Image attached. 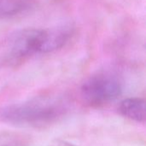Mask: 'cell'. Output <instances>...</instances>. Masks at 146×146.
<instances>
[{"instance_id": "6da1fadb", "label": "cell", "mask_w": 146, "mask_h": 146, "mask_svg": "<svg viewBox=\"0 0 146 146\" xmlns=\"http://www.w3.org/2000/svg\"><path fill=\"white\" fill-rule=\"evenodd\" d=\"M71 34L69 28H25L15 32L7 41L5 59L19 63L36 54L48 53L62 47Z\"/></svg>"}, {"instance_id": "5b68a950", "label": "cell", "mask_w": 146, "mask_h": 146, "mask_svg": "<svg viewBox=\"0 0 146 146\" xmlns=\"http://www.w3.org/2000/svg\"><path fill=\"white\" fill-rule=\"evenodd\" d=\"M33 6V0H0V20L27 13Z\"/></svg>"}, {"instance_id": "3957f363", "label": "cell", "mask_w": 146, "mask_h": 146, "mask_svg": "<svg viewBox=\"0 0 146 146\" xmlns=\"http://www.w3.org/2000/svg\"><path fill=\"white\" fill-rule=\"evenodd\" d=\"M119 79L110 73H98L89 77L80 88L83 101L92 107H101L116 100L121 94Z\"/></svg>"}, {"instance_id": "8992f818", "label": "cell", "mask_w": 146, "mask_h": 146, "mask_svg": "<svg viewBox=\"0 0 146 146\" xmlns=\"http://www.w3.org/2000/svg\"><path fill=\"white\" fill-rule=\"evenodd\" d=\"M48 146H77L70 142L65 141V140H62V139H55L52 140Z\"/></svg>"}, {"instance_id": "277c9868", "label": "cell", "mask_w": 146, "mask_h": 146, "mask_svg": "<svg viewBox=\"0 0 146 146\" xmlns=\"http://www.w3.org/2000/svg\"><path fill=\"white\" fill-rule=\"evenodd\" d=\"M120 114L135 122H144L146 118L145 101L142 98H127L119 105Z\"/></svg>"}, {"instance_id": "7a4b0ae2", "label": "cell", "mask_w": 146, "mask_h": 146, "mask_svg": "<svg viewBox=\"0 0 146 146\" xmlns=\"http://www.w3.org/2000/svg\"><path fill=\"white\" fill-rule=\"evenodd\" d=\"M68 111L60 97H38L0 108V120L18 126L41 127L60 120Z\"/></svg>"}]
</instances>
